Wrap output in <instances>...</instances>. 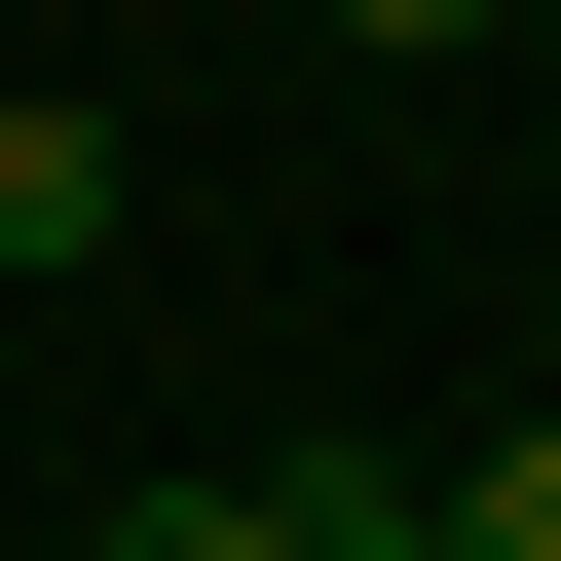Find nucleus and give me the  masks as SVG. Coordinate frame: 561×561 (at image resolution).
<instances>
[{
	"mask_svg": "<svg viewBox=\"0 0 561 561\" xmlns=\"http://www.w3.org/2000/svg\"><path fill=\"white\" fill-rule=\"evenodd\" d=\"M449 561H561V412H524V449H449Z\"/></svg>",
	"mask_w": 561,
	"mask_h": 561,
	"instance_id": "f03ea898",
	"label": "nucleus"
},
{
	"mask_svg": "<svg viewBox=\"0 0 561 561\" xmlns=\"http://www.w3.org/2000/svg\"><path fill=\"white\" fill-rule=\"evenodd\" d=\"M76 262H113V113L38 76V113H0V300H76Z\"/></svg>",
	"mask_w": 561,
	"mask_h": 561,
	"instance_id": "f257e3e1",
	"label": "nucleus"
},
{
	"mask_svg": "<svg viewBox=\"0 0 561 561\" xmlns=\"http://www.w3.org/2000/svg\"><path fill=\"white\" fill-rule=\"evenodd\" d=\"M113 561H300V486H150V524H113Z\"/></svg>",
	"mask_w": 561,
	"mask_h": 561,
	"instance_id": "7ed1b4c3",
	"label": "nucleus"
},
{
	"mask_svg": "<svg viewBox=\"0 0 561 561\" xmlns=\"http://www.w3.org/2000/svg\"><path fill=\"white\" fill-rule=\"evenodd\" d=\"M300 561H449V486H300Z\"/></svg>",
	"mask_w": 561,
	"mask_h": 561,
	"instance_id": "20e7f679",
	"label": "nucleus"
},
{
	"mask_svg": "<svg viewBox=\"0 0 561 561\" xmlns=\"http://www.w3.org/2000/svg\"><path fill=\"white\" fill-rule=\"evenodd\" d=\"M300 38H486V0H300Z\"/></svg>",
	"mask_w": 561,
	"mask_h": 561,
	"instance_id": "39448f33",
	"label": "nucleus"
}]
</instances>
